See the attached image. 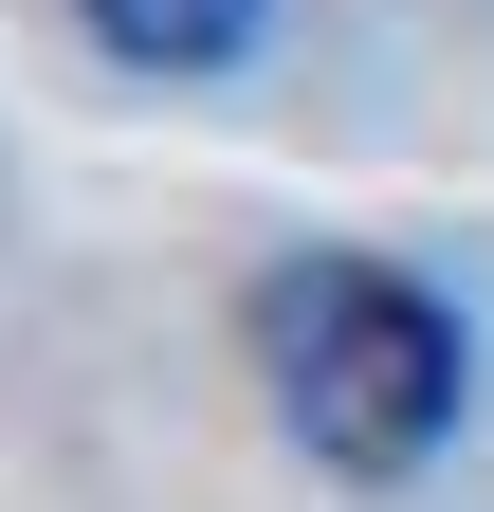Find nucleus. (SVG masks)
Returning a JSON list of instances; mask_svg holds the SVG:
<instances>
[{
    "instance_id": "f257e3e1",
    "label": "nucleus",
    "mask_w": 494,
    "mask_h": 512,
    "mask_svg": "<svg viewBox=\"0 0 494 512\" xmlns=\"http://www.w3.org/2000/svg\"><path fill=\"white\" fill-rule=\"evenodd\" d=\"M257 384H275V421L312 439L330 476H421L458 439L476 403V330H458V293H421L403 256H275L257 275Z\"/></svg>"
},
{
    "instance_id": "f03ea898",
    "label": "nucleus",
    "mask_w": 494,
    "mask_h": 512,
    "mask_svg": "<svg viewBox=\"0 0 494 512\" xmlns=\"http://www.w3.org/2000/svg\"><path fill=\"white\" fill-rule=\"evenodd\" d=\"M74 19H92L110 55H129V74H238L275 0H74Z\"/></svg>"
}]
</instances>
